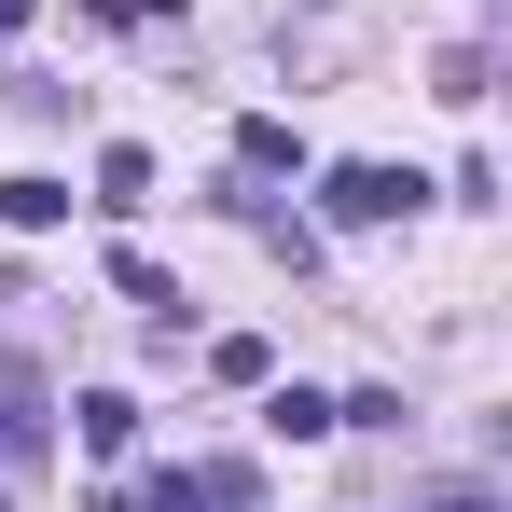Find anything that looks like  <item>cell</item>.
<instances>
[{
	"label": "cell",
	"mask_w": 512,
	"mask_h": 512,
	"mask_svg": "<svg viewBox=\"0 0 512 512\" xmlns=\"http://www.w3.org/2000/svg\"><path fill=\"white\" fill-rule=\"evenodd\" d=\"M319 208H333L346 236H374V222H402V208H416V180H402V167H333V180H319Z\"/></svg>",
	"instance_id": "1"
},
{
	"label": "cell",
	"mask_w": 512,
	"mask_h": 512,
	"mask_svg": "<svg viewBox=\"0 0 512 512\" xmlns=\"http://www.w3.org/2000/svg\"><path fill=\"white\" fill-rule=\"evenodd\" d=\"M42 443H56V402H42V374H28V360H0V471H28Z\"/></svg>",
	"instance_id": "2"
},
{
	"label": "cell",
	"mask_w": 512,
	"mask_h": 512,
	"mask_svg": "<svg viewBox=\"0 0 512 512\" xmlns=\"http://www.w3.org/2000/svg\"><path fill=\"white\" fill-rule=\"evenodd\" d=\"M97 208H111V222H125V208H153V153H139V139H111V153H97Z\"/></svg>",
	"instance_id": "3"
},
{
	"label": "cell",
	"mask_w": 512,
	"mask_h": 512,
	"mask_svg": "<svg viewBox=\"0 0 512 512\" xmlns=\"http://www.w3.org/2000/svg\"><path fill=\"white\" fill-rule=\"evenodd\" d=\"M0 222H14V236H42V222H70V180H42V167H28V180H0Z\"/></svg>",
	"instance_id": "4"
},
{
	"label": "cell",
	"mask_w": 512,
	"mask_h": 512,
	"mask_svg": "<svg viewBox=\"0 0 512 512\" xmlns=\"http://www.w3.org/2000/svg\"><path fill=\"white\" fill-rule=\"evenodd\" d=\"M291 153H305V139H291L277 111H250V125H236V180H277V167H291Z\"/></svg>",
	"instance_id": "5"
},
{
	"label": "cell",
	"mask_w": 512,
	"mask_h": 512,
	"mask_svg": "<svg viewBox=\"0 0 512 512\" xmlns=\"http://www.w3.org/2000/svg\"><path fill=\"white\" fill-rule=\"evenodd\" d=\"M125 443H139V402L125 388H84V457H125Z\"/></svg>",
	"instance_id": "6"
},
{
	"label": "cell",
	"mask_w": 512,
	"mask_h": 512,
	"mask_svg": "<svg viewBox=\"0 0 512 512\" xmlns=\"http://www.w3.org/2000/svg\"><path fill=\"white\" fill-rule=\"evenodd\" d=\"M263 429H277V443H319V429H333V402H319V388H277V402H263Z\"/></svg>",
	"instance_id": "7"
},
{
	"label": "cell",
	"mask_w": 512,
	"mask_h": 512,
	"mask_svg": "<svg viewBox=\"0 0 512 512\" xmlns=\"http://www.w3.org/2000/svg\"><path fill=\"white\" fill-rule=\"evenodd\" d=\"M429 512H485V485H429Z\"/></svg>",
	"instance_id": "8"
},
{
	"label": "cell",
	"mask_w": 512,
	"mask_h": 512,
	"mask_svg": "<svg viewBox=\"0 0 512 512\" xmlns=\"http://www.w3.org/2000/svg\"><path fill=\"white\" fill-rule=\"evenodd\" d=\"M14 28H28V0H0V42H14Z\"/></svg>",
	"instance_id": "9"
},
{
	"label": "cell",
	"mask_w": 512,
	"mask_h": 512,
	"mask_svg": "<svg viewBox=\"0 0 512 512\" xmlns=\"http://www.w3.org/2000/svg\"><path fill=\"white\" fill-rule=\"evenodd\" d=\"M0 512H14V499H0Z\"/></svg>",
	"instance_id": "10"
}]
</instances>
